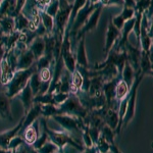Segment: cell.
Listing matches in <instances>:
<instances>
[{
  "label": "cell",
  "instance_id": "46",
  "mask_svg": "<svg viewBox=\"0 0 153 153\" xmlns=\"http://www.w3.org/2000/svg\"><path fill=\"white\" fill-rule=\"evenodd\" d=\"M89 1H90L91 4H93V5H96V3H98V1H99V0H89Z\"/></svg>",
  "mask_w": 153,
  "mask_h": 153
},
{
  "label": "cell",
  "instance_id": "16",
  "mask_svg": "<svg viewBox=\"0 0 153 153\" xmlns=\"http://www.w3.org/2000/svg\"><path fill=\"white\" fill-rule=\"evenodd\" d=\"M76 62L80 66H82L84 68H88V58L86 55V49H85V40H84V37L82 40L80 41L79 44L78 51H76Z\"/></svg>",
  "mask_w": 153,
  "mask_h": 153
},
{
  "label": "cell",
  "instance_id": "35",
  "mask_svg": "<svg viewBox=\"0 0 153 153\" xmlns=\"http://www.w3.org/2000/svg\"><path fill=\"white\" fill-rule=\"evenodd\" d=\"M42 19H43V24L45 26V28L50 31L53 27V21H52V18H51L49 14L47 13H43L42 14Z\"/></svg>",
  "mask_w": 153,
  "mask_h": 153
},
{
  "label": "cell",
  "instance_id": "15",
  "mask_svg": "<svg viewBox=\"0 0 153 153\" xmlns=\"http://www.w3.org/2000/svg\"><path fill=\"white\" fill-rule=\"evenodd\" d=\"M130 93V87L127 85V83L124 80H118L115 86V100L117 102H120L124 100Z\"/></svg>",
  "mask_w": 153,
  "mask_h": 153
},
{
  "label": "cell",
  "instance_id": "3",
  "mask_svg": "<svg viewBox=\"0 0 153 153\" xmlns=\"http://www.w3.org/2000/svg\"><path fill=\"white\" fill-rule=\"evenodd\" d=\"M59 110L60 113L66 112L68 115H74V117H85L87 115L86 109L76 97H68V99L60 105Z\"/></svg>",
  "mask_w": 153,
  "mask_h": 153
},
{
  "label": "cell",
  "instance_id": "7",
  "mask_svg": "<svg viewBox=\"0 0 153 153\" xmlns=\"http://www.w3.org/2000/svg\"><path fill=\"white\" fill-rule=\"evenodd\" d=\"M103 120L105 125L108 126L111 130L115 132L120 124V117H118V111L114 108H109L102 114Z\"/></svg>",
  "mask_w": 153,
  "mask_h": 153
},
{
  "label": "cell",
  "instance_id": "20",
  "mask_svg": "<svg viewBox=\"0 0 153 153\" xmlns=\"http://www.w3.org/2000/svg\"><path fill=\"white\" fill-rule=\"evenodd\" d=\"M140 71L141 74L143 75H146V74H150L153 75L152 70H151V63L149 60V56H148V52L141 50V57H140Z\"/></svg>",
  "mask_w": 153,
  "mask_h": 153
},
{
  "label": "cell",
  "instance_id": "48",
  "mask_svg": "<svg viewBox=\"0 0 153 153\" xmlns=\"http://www.w3.org/2000/svg\"><path fill=\"white\" fill-rule=\"evenodd\" d=\"M2 55H3V49H2V47L0 46V60H1Z\"/></svg>",
  "mask_w": 153,
  "mask_h": 153
},
{
  "label": "cell",
  "instance_id": "29",
  "mask_svg": "<svg viewBox=\"0 0 153 153\" xmlns=\"http://www.w3.org/2000/svg\"><path fill=\"white\" fill-rule=\"evenodd\" d=\"M22 144H25V140L19 136H16L10 140L8 144V150H14L16 149L19 146H21Z\"/></svg>",
  "mask_w": 153,
  "mask_h": 153
},
{
  "label": "cell",
  "instance_id": "19",
  "mask_svg": "<svg viewBox=\"0 0 153 153\" xmlns=\"http://www.w3.org/2000/svg\"><path fill=\"white\" fill-rule=\"evenodd\" d=\"M34 54L32 53V51H27L26 53L23 54L21 56L18 63V68L19 71H24V70H28V68L31 66V65L34 61Z\"/></svg>",
  "mask_w": 153,
  "mask_h": 153
},
{
  "label": "cell",
  "instance_id": "22",
  "mask_svg": "<svg viewBox=\"0 0 153 153\" xmlns=\"http://www.w3.org/2000/svg\"><path fill=\"white\" fill-rule=\"evenodd\" d=\"M0 114L3 117H10V104L7 95H0Z\"/></svg>",
  "mask_w": 153,
  "mask_h": 153
},
{
  "label": "cell",
  "instance_id": "12",
  "mask_svg": "<svg viewBox=\"0 0 153 153\" xmlns=\"http://www.w3.org/2000/svg\"><path fill=\"white\" fill-rule=\"evenodd\" d=\"M41 113V104L40 103H36L33 107L30 108V110L27 112V117L23 120V126H22V129L25 130L28 127H30L34 122L36 120V118L38 117V115Z\"/></svg>",
  "mask_w": 153,
  "mask_h": 153
},
{
  "label": "cell",
  "instance_id": "42",
  "mask_svg": "<svg viewBox=\"0 0 153 153\" xmlns=\"http://www.w3.org/2000/svg\"><path fill=\"white\" fill-rule=\"evenodd\" d=\"M108 4H114V5H124V0H109Z\"/></svg>",
  "mask_w": 153,
  "mask_h": 153
},
{
  "label": "cell",
  "instance_id": "10",
  "mask_svg": "<svg viewBox=\"0 0 153 153\" xmlns=\"http://www.w3.org/2000/svg\"><path fill=\"white\" fill-rule=\"evenodd\" d=\"M101 10H102V6L96 7V8L94 9V11L92 12V14L88 18L86 24L84 25L83 29L81 30V34H83L84 35L85 33H87V32H89V31H92V30H94L96 27H97L98 19H99V18H100Z\"/></svg>",
  "mask_w": 153,
  "mask_h": 153
},
{
  "label": "cell",
  "instance_id": "13",
  "mask_svg": "<svg viewBox=\"0 0 153 153\" xmlns=\"http://www.w3.org/2000/svg\"><path fill=\"white\" fill-rule=\"evenodd\" d=\"M120 75H122V76H123L122 80H124L131 89L132 85L134 84V81L136 79V75H137V74H136L135 70L133 68V66L130 65L128 60L126 61L125 66H124V68H123V71H122Z\"/></svg>",
  "mask_w": 153,
  "mask_h": 153
},
{
  "label": "cell",
  "instance_id": "25",
  "mask_svg": "<svg viewBox=\"0 0 153 153\" xmlns=\"http://www.w3.org/2000/svg\"><path fill=\"white\" fill-rule=\"evenodd\" d=\"M41 80H40V76H39V74L34 73L33 75L31 76L30 78V87L32 89V92H33V95H36L37 93L40 91L41 89Z\"/></svg>",
  "mask_w": 153,
  "mask_h": 153
},
{
  "label": "cell",
  "instance_id": "47",
  "mask_svg": "<svg viewBox=\"0 0 153 153\" xmlns=\"http://www.w3.org/2000/svg\"><path fill=\"white\" fill-rule=\"evenodd\" d=\"M100 1H101V3H102L103 5H106V4L109 3V0H100Z\"/></svg>",
  "mask_w": 153,
  "mask_h": 153
},
{
  "label": "cell",
  "instance_id": "37",
  "mask_svg": "<svg viewBox=\"0 0 153 153\" xmlns=\"http://www.w3.org/2000/svg\"><path fill=\"white\" fill-rule=\"evenodd\" d=\"M57 8H58V2L57 0H54L50 6L48 7V13L49 16H55L57 13Z\"/></svg>",
  "mask_w": 153,
  "mask_h": 153
},
{
  "label": "cell",
  "instance_id": "41",
  "mask_svg": "<svg viewBox=\"0 0 153 153\" xmlns=\"http://www.w3.org/2000/svg\"><path fill=\"white\" fill-rule=\"evenodd\" d=\"M25 2H26V0H18V7H16V12L21 11V9L25 5Z\"/></svg>",
  "mask_w": 153,
  "mask_h": 153
},
{
  "label": "cell",
  "instance_id": "6",
  "mask_svg": "<svg viewBox=\"0 0 153 153\" xmlns=\"http://www.w3.org/2000/svg\"><path fill=\"white\" fill-rule=\"evenodd\" d=\"M120 35H122V32L115 28V26L110 21L109 24H108L107 33H106V42H105V48H104V52L106 54L109 53V51L112 49L113 45L115 44L117 38Z\"/></svg>",
  "mask_w": 153,
  "mask_h": 153
},
{
  "label": "cell",
  "instance_id": "5",
  "mask_svg": "<svg viewBox=\"0 0 153 153\" xmlns=\"http://www.w3.org/2000/svg\"><path fill=\"white\" fill-rule=\"evenodd\" d=\"M95 8H96V6L91 4L90 1H88V3L85 4V6H84L82 9H80V11L78 12V14H76V16L75 24H74V28H73L74 32H76L81 27L86 24L90 13H92V11L94 10Z\"/></svg>",
  "mask_w": 153,
  "mask_h": 153
},
{
  "label": "cell",
  "instance_id": "28",
  "mask_svg": "<svg viewBox=\"0 0 153 153\" xmlns=\"http://www.w3.org/2000/svg\"><path fill=\"white\" fill-rule=\"evenodd\" d=\"M87 0H76L75 4H74L73 8H71V18H76L78 12L80 11V9H82L84 6H85Z\"/></svg>",
  "mask_w": 153,
  "mask_h": 153
},
{
  "label": "cell",
  "instance_id": "39",
  "mask_svg": "<svg viewBox=\"0 0 153 153\" xmlns=\"http://www.w3.org/2000/svg\"><path fill=\"white\" fill-rule=\"evenodd\" d=\"M18 28L19 29H24V28H26L27 26L29 25V23H28V21H27L26 19L24 18V16H19V19H18Z\"/></svg>",
  "mask_w": 153,
  "mask_h": 153
},
{
  "label": "cell",
  "instance_id": "1",
  "mask_svg": "<svg viewBox=\"0 0 153 153\" xmlns=\"http://www.w3.org/2000/svg\"><path fill=\"white\" fill-rule=\"evenodd\" d=\"M143 78H144V75L141 73H138L137 75H136L134 84H133L132 87L130 89L129 99H128V108H127V112H126V114H125L124 120H123L122 129H124L126 126L129 125L135 117L136 102H137V91H138V88H139V85H140V83H141Z\"/></svg>",
  "mask_w": 153,
  "mask_h": 153
},
{
  "label": "cell",
  "instance_id": "38",
  "mask_svg": "<svg viewBox=\"0 0 153 153\" xmlns=\"http://www.w3.org/2000/svg\"><path fill=\"white\" fill-rule=\"evenodd\" d=\"M49 63V59L47 56H42V57H40V59H39V62H38V68H47Z\"/></svg>",
  "mask_w": 153,
  "mask_h": 153
},
{
  "label": "cell",
  "instance_id": "9",
  "mask_svg": "<svg viewBox=\"0 0 153 153\" xmlns=\"http://www.w3.org/2000/svg\"><path fill=\"white\" fill-rule=\"evenodd\" d=\"M63 60H65V65L66 66V70L70 73L73 74L76 71V58L74 57V55L71 54L70 50V41L66 38V40L65 42V45H63Z\"/></svg>",
  "mask_w": 153,
  "mask_h": 153
},
{
  "label": "cell",
  "instance_id": "31",
  "mask_svg": "<svg viewBox=\"0 0 153 153\" xmlns=\"http://www.w3.org/2000/svg\"><path fill=\"white\" fill-rule=\"evenodd\" d=\"M47 141H48V134L46 132H43L41 137H38V139H37L36 142L34 143V149L39 150Z\"/></svg>",
  "mask_w": 153,
  "mask_h": 153
},
{
  "label": "cell",
  "instance_id": "4",
  "mask_svg": "<svg viewBox=\"0 0 153 153\" xmlns=\"http://www.w3.org/2000/svg\"><path fill=\"white\" fill-rule=\"evenodd\" d=\"M53 120L56 123H58L59 125L62 128L71 132L73 134H76V133H80V123L79 120H76V118L73 115L68 114H56L53 117Z\"/></svg>",
  "mask_w": 153,
  "mask_h": 153
},
{
  "label": "cell",
  "instance_id": "27",
  "mask_svg": "<svg viewBox=\"0 0 153 153\" xmlns=\"http://www.w3.org/2000/svg\"><path fill=\"white\" fill-rule=\"evenodd\" d=\"M59 147L53 142L47 141L39 149V153H57Z\"/></svg>",
  "mask_w": 153,
  "mask_h": 153
},
{
  "label": "cell",
  "instance_id": "23",
  "mask_svg": "<svg viewBox=\"0 0 153 153\" xmlns=\"http://www.w3.org/2000/svg\"><path fill=\"white\" fill-rule=\"evenodd\" d=\"M41 114L44 117H54L60 114V110L55 104H41Z\"/></svg>",
  "mask_w": 153,
  "mask_h": 153
},
{
  "label": "cell",
  "instance_id": "18",
  "mask_svg": "<svg viewBox=\"0 0 153 153\" xmlns=\"http://www.w3.org/2000/svg\"><path fill=\"white\" fill-rule=\"evenodd\" d=\"M33 92H32V89L30 87V85H28L22 90L21 93V99L23 101L24 106H25V110L27 112L30 110V108L32 107V102H33Z\"/></svg>",
  "mask_w": 153,
  "mask_h": 153
},
{
  "label": "cell",
  "instance_id": "33",
  "mask_svg": "<svg viewBox=\"0 0 153 153\" xmlns=\"http://www.w3.org/2000/svg\"><path fill=\"white\" fill-rule=\"evenodd\" d=\"M39 76H40V80L42 83H48L50 82L51 79V71L48 68H42L40 74H39Z\"/></svg>",
  "mask_w": 153,
  "mask_h": 153
},
{
  "label": "cell",
  "instance_id": "14",
  "mask_svg": "<svg viewBox=\"0 0 153 153\" xmlns=\"http://www.w3.org/2000/svg\"><path fill=\"white\" fill-rule=\"evenodd\" d=\"M25 143L29 145H32L36 142V140L38 139V123L34 122L30 127H28L25 131Z\"/></svg>",
  "mask_w": 153,
  "mask_h": 153
},
{
  "label": "cell",
  "instance_id": "45",
  "mask_svg": "<svg viewBox=\"0 0 153 153\" xmlns=\"http://www.w3.org/2000/svg\"><path fill=\"white\" fill-rule=\"evenodd\" d=\"M0 153H11L10 150H7V149H0Z\"/></svg>",
  "mask_w": 153,
  "mask_h": 153
},
{
  "label": "cell",
  "instance_id": "30",
  "mask_svg": "<svg viewBox=\"0 0 153 153\" xmlns=\"http://www.w3.org/2000/svg\"><path fill=\"white\" fill-rule=\"evenodd\" d=\"M135 14H136V10L134 8H130V7H126L124 6V9H123L122 13V18L124 19V21H129V19L135 18Z\"/></svg>",
  "mask_w": 153,
  "mask_h": 153
},
{
  "label": "cell",
  "instance_id": "21",
  "mask_svg": "<svg viewBox=\"0 0 153 153\" xmlns=\"http://www.w3.org/2000/svg\"><path fill=\"white\" fill-rule=\"evenodd\" d=\"M31 51L32 53L34 54L35 57L40 58L43 56V53L45 51V43L42 39H37V40L32 44L31 47Z\"/></svg>",
  "mask_w": 153,
  "mask_h": 153
},
{
  "label": "cell",
  "instance_id": "17",
  "mask_svg": "<svg viewBox=\"0 0 153 153\" xmlns=\"http://www.w3.org/2000/svg\"><path fill=\"white\" fill-rule=\"evenodd\" d=\"M14 74L12 71L10 65H9L8 61L6 59H3L1 61V83L2 84H7L8 82L13 79Z\"/></svg>",
  "mask_w": 153,
  "mask_h": 153
},
{
  "label": "cell",
  "instance_id": "2",
  "mask_svg": "<svg viewBox=\"0 0 153 153\" xmlns=\"http://www.w3.org/2000/svg\"><path fill=\"white\" fill-rule=\"evenodd\" d=\"M34 74L32 68L30 70H24L19 71L18 73L14 75L13 79L10 81V85L8 87V91H7V97L10 98L13 97L16 94L21 92L23 89L29 84V79Z\"/></svg>",
  "mask_w": 153,
  "mask_h": 153
},
{
  "label": "cell",
  "instance_id": "44",
  "mask_svg": "<svg viewBox=\"0 0 153 153\" xmlns=\"http://www.w3.org/2000/svg\"><path fill=\"white\" fill-rule=\"evenodd\" d=\"M40 3H42V4H47V3H49V2L51 1V0H38Z\"/></svg>",
  "mask_w": 153,
  "mask_h": 153
},
{
  "label": "cell",
  "instance_id": "26",
  "mask_svg": "<svg viewBox=\"0 0 153 153\" xmlns=\"http://www.w3.org/2000/svg\"><path fill=\"white\" fill-rule=\"evenodd\" d=\"M83 83H84V76H82L81 71H75L73 73V76H71V85H74L79 90V89L82 88Z\"/></svg>",
  "mask_w": 153,
  "mask_h": 153
},
{
  "label": "cell",
  "instance_id": "32",
  "mask_svg": "<svg viewBox=\"0 0 153 153\" xmlns=\"http://www.w3.org/2000/svg\"><path fill=\"white\" fill-rule=\"evenodd\" d=\"M68 93H61V92H58L56 95L53 96V101H54V104H59L61 105L62 103H65L66 100L68 99Z\"/></svg>",
  "mask_w": 153,
  "mask_h": 153
},
{
  "label": "cell",
  "instance_id": "36",
  "mask_svg": "<svg viewBox=\"0 0 153 153\" xmlns=\"http://www.w3.org/2000/svg\"><path fill=\"white\" fill-rule=\"evenodd\" d=\"M111 22H112V24L115 26V28L118 29L120 31H122L123 27H124V25H125V21H124V19L122 18V16H120V14L114 16V18L112 19Z\"/></svg>",
  "mask_w": 153,
  "mask_h": 153
},
{
  "label": "cell",
  "instance_id": "40",
  "mask_svg": "<svg viewBox=\"0 0 153 153\" xmlns=\"http://www.w3.org/2000/svg\"><path fill=\"white\" fill-rule=\"evenodd\" d=\"M148 56H149V60H150V63H151V70H152V73H153V44L150 47L149 51H148Z\"/></svg>",
  "mask_w": 153,
  "mask_h": 153
},
{
  "label": "cell",
  "instance_id": "24",
  "mask_svg": "<svg viewBox=\"0 0 153 153\" xmlns=\"http://www.w3.org/2000/svg\"><path fill=\"white\" fill-rule=\"evenodd\" d=\"M100 134L106 140V141L109 143L110 145H114V134H115V132L110 129L108 126H106L104 124L102 127H101Z\"/></svg>",
  "mask_w": 153,
  "mask_h": 153
},
{
  "label": "cell",
  "instance_id": "11",
  "mask_svg": "<svg viewBox=\"0 0 153 153\" xmlns=\"http://www.w3.org/2000/svg\"><path fill=\"white\" fill-rule=\"evenodd\" d=\"M23 120H21V122H19V124L16 126V128H13L12 130L0 135V146H1L2 149H7V150H8L9 142H10V140L12 139V138L16 137V135L18 134V132H19V130L22 129V126H23Z\"/></svg>",
  "mask_w": 153,
  "mask_h": 153
},
{
  "label": "cell",
  "instance_id": "8",
  "mask_svg": "<svg viewBox=\"0 0 153 153\" xmlns=\"http://www.w3.org/2000/svg\"><path fill=\"white\" fill-rule=\"evenodd\" d=\"M117 79H113V80L106 81L103 83L102 92L107 104H110L112 101L115 100V86H117Z\"/></svg>",
  "mask_w": 153,
  "mask_h": 153
},
{
  "label": "cell",
  "instance_id": "43",
  "mask_svg": "<svg viewBox=\"0 0 153 153\" xmlns=\"http://www.w3.org/2000/svg\"><path fill=\"white\" fill-rule=\"evenodd\" d=\"M148 36H149L151 39H153V22L151 23V25L149 26V30H148Z\"/></svg>",
  "mask_w": 153,
  "mask_h": 153
},
{
  "label": "cell",
  "instance_id": "34",
  "mask_svg": "<svg viewBox=\"0 0 153 153\" xmlns=\"http://www.w3.org/2000/svg\"><path fill=\"white\" fill-rule=\"evenodd\" d=\"M1 26H2V29H3L4 32L9 33V32L12 31V28H13V22H12L11 19L5 18L3 19H1Z\"/></svg>",
  "mask_w": 153,
  "mask_h": 153
}]
</instances>
